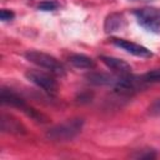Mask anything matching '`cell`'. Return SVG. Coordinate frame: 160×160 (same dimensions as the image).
I'll return each instance as SVG.
<instances>
[{
  "label": "cell",
  "instance_id": "cell-1",
  "mask_svg": "<svg viewBox=\"0 0 160 160\" xmlns=\"http://www.w3.org/2000/svg\"><path fill=\"white\" fill-rule=\"evenodd\" d=\"M82 119H71L51 128L46 132V138L52 141H69L74 139L82 129Z\"/></svg>",
  "mask_w": 160,
  "mask_h": 160
},
{
  "label": "cell",
  "instance_id": "cell-2",
  "mask_svg": "<svg viewBox=\"0 0 160 160\" xmlns=\"http://www.w3.org/2000/svg\"><path fill=\"white\" fill-rule=\"evenodd\" d=\"M25 58L30 62L49 70L51 74H54L56 76H62L65 74L64 66L54 56H51L46 52H41V51H36V50H29L28 52H25Z\"/></svg>",
  "mask_w": 160,
  "mask_h": 160
},
{
  "label": "cell",
  "instance_id": "cell-3",
  "mask_svg": "<svg viewBox=\"0 0 160 160\" xmlns=\"http://www.w3.org/2000/svg\"><path fill=\"white\" fill-rule=\"evenodd\" d=\"M134 15L138 22L148 31L160 34V9L158 8H142L136 9Z\"/></svg>",
  "mask_w": 160,
  "mask_h": 160
},
{
  "label": "cell",
  "instance_id": "cell-4",
  "mask_svg": "<svg viewBox=\"0 0 160 160\" xmlns=\"http://www.w3.org/2000/svg\"><path fill=\"white\" fill-rule=\"evenodd\" d=\"M25 76L29 81H31L32 84L41 88L42 90H45L49 94H55L58 91V82L49 74H45L42 71H38V70H29L25 74Z\"/></svg>",
  "mask_w": 160,
  "mask_h": 160
},
{
  "label": "cell",
  "instance_id": "cell-5",
  "mask_svg": "<svg viewBox=\"0 0 160 160\" xmlns=\"http://www.w3.org/2000/svg\"><path fill=\"white\" fill-rule=\"evenodd\" d=\"M0 129L4 132L14 134V135L26 134V128L22 125V122H20V120L14 118L12 115H6V114H1L0 116Z\"/></svg>",
  "mask_w": 160,
  "mask_h": 160
},
{
  "label": "cell",
  "instance_id": "cell-6",
  "mask_svg": "<svg viewBox=\"0 0 160 160\" xmlns=\"http://www.w3.org/2000/svg\"><path fill=\"white\" fill-rule=\"evenodd\" d=\"M111 42L114 45H116L118 48H121L122 50L128 51L129 54L131 55H135V56H139V58H150L152 54L149 49H146L145 46H141L139 44H135V42H131L129 40H124V39H111Z\"/></svg>",
  "mask_w": 160,
  "mask_h": 160
},
{
  "label": "cell",
  "instance_id": "cell-7",
  "mask_svg": "<svg viewBox=\"0 0 160 160\" xmlns=\"http://www.w3.org/2000/svg\"><path fill=\"white\" fill-rule=\"evenodd\" d=\"M100 59L110 70H112L119 75H128L131 72V66L121 59L111 58V56H100Z\"/></svg>",
  "mask_w": 160,
  "mask_h": 160
},
{
  "label": "cell",
  "instance_id": "cell-8",
  "mask_svg": "<svg viewBox=\"0 0 160 160\" xmlns=\"http://www.w3.org/2000/svg\"><path fill=\"white\" fill-rule=\"evenodd\" d=\"M0 100H1L2 104H6V105L14 106V108H19L22 111H25V109L28 108V105L25 104V101L19 95H16L15 92H12V91H10L8 89H1Z\"/></svg>",
  "mask_w": 160,
  "mask_h": 160
},
{
  "label": "cell",
  "instance_id": "cell-9",
  "mask_svg": "<svg viewBox=\"0 0 160 160\" xmlns=\"http://www.w3.org/2000/svg\"><path fill=\"white\" fill-rule=\"evenodd\" d=\"M86 79L94 85H114L118 80V78L106 72H90L86 75Z\"/></svg>",
  "mask_w": 160,
  "mask_h": 160
},
{
  "label": "cell",
  "instance_id": "cell-10",
  "mask_svg": "<svg viewBox=\"0 0 160 160\" xmlns=\"http://www.w3.org/2000/svg\"><path fill=\"white\" fill-rule=\"evenodd\" d=\"M124 26V18L121 14L119 12H114L110 14L106 19H105V25L104 29L106 32H115L119 31L120 29H122Z\"/></svg>",
  "mask_w": 160,
  "mask_h": 160
},
{
  "label": "cell",
  "instance_id": "cell-11",
  "mask_svg": "<svg viewBox=\"0 0 160 160\" xmlns=\"http://www.w3.org/2000/svg\"><path fill=\"white\" fill-rule=\"evenodd\" d=\"M69 61H70V64L72 66L79 68V69H92L95 66V62H94V60L91 58L85 56V55H80V54L70 56Z\"/></svg>",
  "mask_w": 160,
  "mask_h": 160
},
{
  "label": "cell",
  "instance_id": "cell-12",
  "mask_svg": "<svg viewBox=\"0 0 160 160\" xmlns=\"http://www.w3.org/2000/svg\"><path fill=\"white\" fill-rule=\"evenodd\" d=\"M142 80L145 82H160V69L151 70V71L146 72L142 76Z\"/></svg>",
  "mask_w": 160,
  "mask_h": 160
},
{
  "label": "cell",
  "instance_id": "cell-13",
  "mask_svg": "<svg viewBox=\"0 0 160 160\" xmlns=\"http://www.w3.org/2000/svg\"><path fill=\"white\" fill-rule=\"evenodd\" d=\"M58 2L52 1V0H45V1H41L39 5H38V9L41 10V11H52L58 8Z\"/></svg>",
  "mask_w": 160,
  "mask_h": 160
},
{
  "label": "cell",
  "instance_id": "cell-14",
  "mask_svg": "<svg viewBox=\"0 0 160 160\" xmlns=\"http://www.w3.org/2000/svg\"><path fill=\"white\" fill-rule=\"evenodd\" d=\"M131 158H135V159H155L156 152L154 150H141L138 154H132Z\"/></svg>",
  "mask_w": 160,
  "mask_h": 160
},
{
  "label": "cell",
  "instance_id": "cell-15",
  "mask_svg": "<svg viewBox=\"0 0 160 160\" xmlns=\"http://www.w3.org/2000/svg\"><path fill=\"white\" fill-rule=\"evenodd\" d=\"M15 18V14L11 11V10H8V9H2L0 11V19L2 21H10Z\"/></svg>",
  "mask_w": 160,
  "mask_h": 160
},
{
  "label": "cell",
  "instance_id": "cell-16",
  "mask_svg": "<svg viewBox=\"0 0 160 160\" xmlns=\"http://www.w3.org/2000/svg\"><path fill=\"white\" fill-rule=\"evenodd\" d=\"M91 98H92L91 94L84 92V94H80V95H79L78 101H79V102H89V101H91Z\"/></svg>",
  "mask_w": 160,
  "mask_h": 160
},
{
  "label": "cell",
  "instance_id": "cell-17",
  "mask_svg": "<svg viewBox=\"0 0 160 160\" xmlns=\"http://www.w3.org/2000/svg\"><path fill=\"white\" fill-rule=\"evenodd\" d=\"M150 111H151L152 114H160V99H158V100L151 105Z\"/></svg>",
  "mask_w": 160,
  "mask_h": 160
},
{
  "label": "cell",
  "instance_id": "cell-18",
  "mask_svg": "<svg viewBox=\"0 0 160 160\" xmlns=\"http://www.w3.org/2000/svg\"><path fill=\"white\" fill-rule=\"evenodd\" d=\"M144 1H145V0H144Z\"/></svg>",
  "mask_w": 160,
  "mask_h": 160
}]
</instances>
